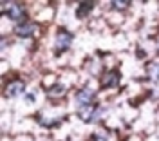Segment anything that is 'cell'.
Listing matches in <instances>:
<instances>
[{
	"mask_svg": "<svg viewBox=\"0 0 159 141\" xmlns=\"http://www.w3.org/2000/svg\"><path fill=\"white\" fill-rule=\"evenodd\" d=\"M70 43H72V34L65 29H60L58 34H56V51L63 52L70 47Z\"/></svg>",
	"mask_w": 159,
	"mask_h": 141,
	"instance_id": "6da1fadb",
	"label": "cell"
},
{
	"mask_svg": "<svg viewBox=\"0 0 159 141\" xmlns=\"http://www.w3.org/2000/svg\"><path fill=\"white\" fill-rule=\"evenodd\" d=\"M101 116V109L94 107V105H83L80 109V118L83 121H96Z\"/></svg>",
	"mask_w": 159,
	"mask_h": 141,
	"instance_id": "7a4b0ae2",
	"label": "cell"
},
{
	"mask_svg": "<svg viewBox=\"0 0 159 141\" xmlns=\"http://www.w3.org/2000/svg\"><path fill=\"white\" fill-rule=\"evenodd\" d=\"M6 13H7V16H9L11 20H15V22L24 20V16H25L24 7H22V6H18V4H9V6L6 7Z\"/></svg>",
	"mask_w": 159,
	"mask_h": 141,
	"instance_id": "3957f363",
	"label": "cell"
},
{
	"mask_svg": "<svg viewBox=\"0 0 159 141\" xmlns=\"http://www.w3.org/2000/svg\"><path fill=\"white\" fill-rule=\"evenodd\" d=\"M101 83H103V87H118L119 72L118 70H109V72H105L103 78H101Z\"/></svg>",
	"mask_w": 159,
	"mask_h": 141,
	"instance_id": "277c9868",
	"label": "cell"
},
{
	"mask_svg": "<svg viewBox=\"0 0 159 141\" xmlns=\"http://www.w3.org/2000/svg\"><path fill=\"white\" fill-rule=\"evenodd\" d=\"M36 29H38V27H36L34 24H22V25H16V27H15V33H16L18 36H22V38H27L31 34H34Z\"/></svg>",
	"mask_w": 159,
	"mask_h": 141,
	"instance_id": "5b68a950",
	"label": "cell"
},
{
	"mask_svg": "<svg viewBox=\"0 0 159 141\" xmlns=\"http://www.w3.org/2000/svg\"><path fill=\"white\" fill-rule=\"evenodd\" d=\"M24 92V83L22 81H11L9 85L6 87V96L7 98H16Z\"/></svg>",
	"mask_w": 159,
	"mask_h": 141,
	"instance_id": "8992f818",
	"label": "cell"
},
{
	"mask_svg": "<svg viewBox=\"0 0 159 141\" xmlns=\"http://www.w3.org/2000/svg\"><path fill=\"white\" fill-rule=\"evenodd\" d=\"M92 96H94L92 89H89V87H83V89L76 94V101H78V105H89L90 100H92Z\"/></svg>",
	"mask_w": 159,
	"mask_h": 141,
	"instance_id": "52a82bcc",
	"label": "cell"
},
{
	"mask_svg": "<svg viewBox=\"0 0 159 141\" xmlns=\"http://www.w3.org/2000/svg\"><path fill=\"white\" fill-rule=\"evenodd\" d=\"M147 76L152 81H159V63H148L147 65Z\"/></svg>",
	"mask_w": 159,
	"mask_h": 141,
	"instance_id": "ba28073f",
	"label": "cell"
},
{
	"mask_svg": "<svg viewBox=\"0 0 159 141\" xmlns=\"http://www.w3.org/2000/svg\"><path fill=\"white\" fill-rule=\"evenodd\" d=\"M92 7H94V4H92V2H81V4L78 6V11H76V13H78L80 18H83V16H87V15H89V11L92 9Z\"/></svg>",
	"mask_w": 159,
	"mask_h": 141,
	"instance_id": "9c48e42d",
	"label": "cell"
},
{
	"mask_svg": "<svg viewBox=\"0 0 159 141\" xmlns=\"http://www.w3.org/2000/svg\"><path fill=\"white\" fill-rule=\"evenodd\" d=\"M65 91H67V87L60 83V85L51 87V89H49V94H51V96H61V94H65Z\"/></svg>",
	"mask_w": 159,
	"mask_h": 141,
	"instance_id": "30bf717a",
	"label": "cell"
},
{
	"mask_svg": "<svg viewBox=\"0 0 159 141\" xmlns=\"http://www.w3.org/2000/svg\"><path fill=\"white\" fill-rule=\"evenodd\" d=\"M112 7H114V9H127V7H129V2H119V0H114V2H112Z\"/></svg>",
	"mask_w": 159,
	"mask_h": 141,
	"instance_id": "8fae6325",
	"label": "cell"
},
{
	"mask_svg": "<svg viewBox=\"0 0 159 141\" xmlns=\"http://www.w3.org/2000/svg\"><path fill=\"white\" fill-rule=\"evenodd\" d=\"M27 101L33 103V101H34V94H27Z\"/></svg>",
	"mask_w": 159,
	"mask_h": 141,
	"instance_id": "7c38bea8",
	"label": "cell"
}]
</instances>
